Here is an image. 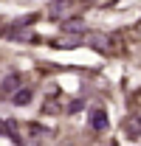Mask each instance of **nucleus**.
I'll list each match as a JSON object with an SVG mask.
<instances>
[{
    "label": "nucleus",
    "mask_w": 141,
    "mask_h": 146,
    "mask_svg": "<svg viewBox=\"0 0 141 146\" xmlns=\"http://www.w3.org/2000/svg\"><path fill=\"white\" fill-rule=\"evenodd\" d=\"M65 31H70V34H82V31H85V23H82V20H68Z\"/></svg>",
    "instance_id": "obj_7"
},
{
    "label": "nucleus",
    "mask_w": 141,
    "mask_h": 146,
    "mask_svg": "<svg viewBox=\"0 0 141 146\" xmlns=\"http://www.w3.org/2000/svg\"><path fill=\"white\" fill-rule=\"evenodd\" d=\"M73 11H76V0H54L48 6V14L54 20H68Z\"/></svg>",
    "instance_id": "obj_1"
},
{
    "label": "nucleus",
    "mask_w": 141,
    "mask_h": 146,
    "mask_svg": "<svg viewBox=\"0 0 141 146\" xmlns=\"http://www.w3.org/2000/svg\"><path fill=\"white\" fill-rule=\"evenodd\" d=\"M90 39V45L96 48V51H116V42H113V36H107V34H93V36H88Z\"/></svg>",
    "instance_id": "obj_2"
},
{
    "label": "nucleus",
    "mask_w": 141,
    "mask_h": 146,
    "mask_svg": "<svg viewBox=\"0 0 141 146\" xmlns=\"http://www.w3.org/2000/svg\"><path fill=\"white\" fill-rule=\"evenodd\" d=\"M127 129H130V138H138V118H130Z\"/></svg>",
    "instance_id": "obj_8"
},
{
    "label": "nucleus",
    "mask_w": 141,
    "mask_h": 146,
    "mask_svg": "<svg viewBox=\"0 0 141 146\" xmlns=\"http://www.w3.org/2000/svg\"><path fill=\"white\" fill-rule=\"evenodd\" d=\"M90 129H96V132H105L107 129V112L105 110H93L90 112Z\"/></svg>",
    "instance_id": "obj_3"
},
{
    "label": "nucleus",
    "mask_w": 141,
    "mask_h": 146,
    "mask_svg": "<svg viewBox=\"0 0 141 146\" xmlns=\"http://www.w3.org/2000/svg\"><path fill=\"white\" fill-rule=\"evenodd\" d=\"M17 87H20V76H17V73H11V76L3 79V93H14Z\"/></svg>",
    "instance_id": "obj_5"
},
{
    "label": "nucleus",
    "mask_w": 141,
    "mask_h": 146,
    "mask_svg": "<svg viewBox=\"0 0 141 146\" xmlns=\"http://www.w3.org/2000/svg\"><path fill=\"white\" fill-rule=\"evenodd\" d=\"M82 42V36L79 34H68V36H62V39H56V45L59 48H68V45H79Z\"/></svg>",
    "instance_id": "obj_6"
},
{
    "label": "nucleus",
    "mask_w": 141,
    "mask_h": 146,
    "mask_svg": "<svg viewBox=\"0 0 141 146\" xmlns=\"http://www.w3.org/2000/svg\"><path fill=\"white\" fill-rule=\"evenodd\" d=\"M31 96H34V93L28 90V87H17V90L11 93V104H17V107H26V104L31 101Z\"/></svg>",
    "instance_id": "obj_4"
}]
</instances>
